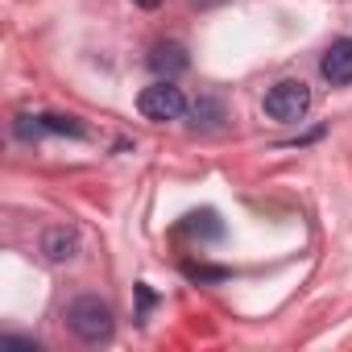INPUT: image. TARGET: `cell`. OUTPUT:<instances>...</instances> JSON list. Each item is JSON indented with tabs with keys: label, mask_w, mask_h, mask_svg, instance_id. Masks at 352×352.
Returning <instances> with one entry per match:
<instances>
[{
	"label": "cell",
	"mask_w": 352,
	"mask_h": 352,
	"mask_svg": "<svg viewBox=\"0 0 352 352\" xmlns=\"http://www.w3.org/2000/svg\"><path fill=\"white\" fill-rule=\"evenodd\" d=\"M187 67H191V58H187V50L179 42H162V46L149 50V71L157 79H174V75H183Z\"/></svg>",
	"instance_id": "obj_6"
},
{
	"label": "cell",
	"mask_w": 352,
	"mask_h": 352,
	"mask_svg": "<svg viewBox=\"0 0 352 352\" xmlns=\"http://www.w3.org/2000/svg\"><path fill=\"white\" fill-rule=\"evenodd\" d=\"M319 71H323V79H327L331 87H348V83H352V38L331 42V46L323 50V58H319Z\"/></svg>",
	"instance_id": "obj_4"
},
{
	"label": "cell",
	"mask_w": 352,
	"mask_h": 352,
	"mask_svg": "<svg viewBox=\"0 0 352 352\" xmlns=\"http://www.w3.org/2000/svg\"><path fill=\"white\" fill-rule=\"evenodd\" d=\"M137 112H141L145 120H157V124L179 120V116L187 112V96L174 87L170 79H157L153 87H145V91L137 96Z\"/></svg>",
	"instance_id": "obj_3"
},
{
	"label": "cell",
	"mask_w": 352,
	"mask_h": 352,
	"mask_svg": "<svg viewBox=\"0 0 352 352\" xmlns=\"http://www.w3.org/2000/svg\"><path fill=\"white\" fill-rule=\"evenodd\" d=\"M153 302H157V298H153V290L141 282V286H137V319H145V315L153 311Z\"/></svg>",
	"instance_id": "obj_12"
},
{
	"label": "cell",
	"mask_w": 352,
	"mask_h": 352,
	"mask_svg": "<svg viewBox=\"0 0 352 352\" xmlns=\"http://www.w3.org/2000/svg\"><path fill=\"white\" fill-rule=\"evenodd\" d=\"M187 232L208 236V241H220V236H224V224H220L216 212H191V216H187Z\"/></svg>",
	"instance_id": "obj_9"
},
{
	"label": "cell",
	"mask_w": 352,
	"mask_h": 352,
	"mask_svg": "<svg viewBox=\"0 0 352 352\" xmlns=\"http://www.w3.org/2000/svg\"><path fill=\"white\" fill-rule=\"evenodd\" d=\"M187 112H191V124L195 129H224V120H228V112H224V104L216 96H199Z\"/></svg>",
	"instance_id": "obj_7"
},
{
	"label": "cell",
	"mask_w": 352,
	"mask_h": 352,
	"mask_svg": "<svg viewBox=\"0 0 352 352\" xmlns=\"http://www.w3.org/2000/svg\"><path fill=\"white\" fill-rule=\"evenodd\" d=\"M42 253H46V261H54V265L75 261V257H79V232L67 228V224L46 228V236H42Z\"/></svg>",
	"instance_id": "obj_5"
},
{
	"label": "cell",
	"mask_w": 352,
	"mask_h": 352,
	"mask_svg": "<svg viewBox=\"0 0 352 352\" xmlns=\"http://www.w3.org/2000/svg\"><path fill=\"white\" fill-rule=\"evenodd\" d=\"M42 129L46 137H87L79 116H63V112H42Z\"/></svg>",
	"instance_id": "obj_8"
},
{
	"label": "cell",
	"mask_w": 352,
	"mask_h": 352,
	"mask_svg": "<svg viewBox=\"0 0 352 352\" xmlns=\"http://www.w3.org/2000/svg\"><path fill=\"white\" fill-rule=\"evenodd\" d=\"M307 108H311V87H307L302 79H282V83H274V87L265 91V116H274V120H282V124L302 120Z\"/></svg>",
	"instance_id": "obj_2"
},
{
	"label": "cell",
	"mask_w": 352,
	"mask_h": 352,
	"mask_svg": "<svg viewBox=\"0 0 352 352\" xmlns=\"http://www.w3.org/2000/svg\"><path fill=\"white\" fill-rule=\"evenodd\" d=\"M133 5H141V9H157L162 0H133Z\"/></svg>",
	"instance_id": "obj_14"
},
{
	"label": "cell",
	"mask_w": 352,
	"mask_h": 352,
	"mask_svg": "<svg viewBox=\"0 0 352 352\" xmlns=\"http://www.w3.org/2000/svg\"><path fill=\"white\" fill-rule=\"evenodd\" d=\"M187 278H199V282H224L228 270H208V265H187Z\"/></svg>",
	"instance_id": "obj_11"
},
{
	"label": "cell",
	"mask_w": 352,
	"mask_h": 352,
	"mask_svg": "<svg viewBox=\"0 0 352 352\" xmlns=\"http://www.w3.org/2000/svg\"><path fill=\"white\" fill-rule=\"evenodd\" d=\"M67 327H71L83 344H104V340H112L116 319H112V307H108L104 298L83 294V298H75V302L67 307Z\"/></svg>",
	"instance_id": "obj_1"
},
{
	"label": "cell",
	"mask_w": 352,
	"mask_h": 352,
	"mask_svg": "<svg viewBox=\"0 0 352 352\" xmlns=\"http://www.w3.org/2000/svg\"><path fill=\"white\" fill-rule=\"evenodd\" d=\"M13 133H17L21 141H42V137H46V129H42V116H17Z\"/></svg>",
	"instance_id": "obj_10"
},
{
	"label": "cell",
	"mask_w": 352,
	"mask_h": 352,
	"mask_svg": "<svg viewBox=\"0 0 352 352\" xmlns=\"http://www.w3.org/2000/svg\"><path fill=\"white\" fill-rule=\"evenodd\" d=\"M0 344H5V348H25V352H38V344H34V340H17V336H5Z\"/></svg>",
	"instance_id": "obj_13"
}]
</instances>
